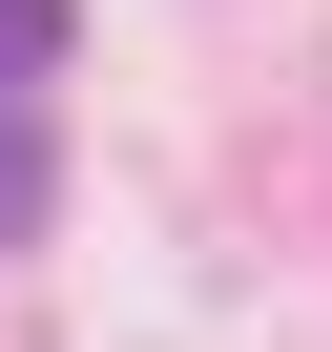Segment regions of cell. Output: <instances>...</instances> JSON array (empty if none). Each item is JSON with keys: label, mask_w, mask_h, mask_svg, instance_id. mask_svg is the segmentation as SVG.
<instances>
[{"label": "cell", "mask_w": 332, "mask_h": 352, "mask_svg": "<svg viewBox=\"0 0 332 352\" xmlns=\"http://www.w3.org/2000/svg\"><path fill=\"white\" fill-rule=\"evenodd\" d=\"M42 63H63V0H0V104H21Z\"/></svg>", "instance_id": "1"}, {"label": "cell", "mask_w": 332, "mask_h": 352, "mask_svg": "<svg viewBox=\"0 0 332 352\" xmlns=\"http://www.w3.org/2000/svg\"><path fill=\"white\" fill-rule=\"evenodd\" d=\"M21 208H42V145H21V124H0V228H21Z\"/></svg>", "instance_id": "2"}]
</instances>
